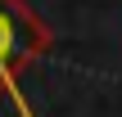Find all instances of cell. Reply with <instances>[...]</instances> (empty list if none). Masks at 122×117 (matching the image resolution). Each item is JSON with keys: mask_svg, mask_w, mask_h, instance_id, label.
<instances>
[{"mask_svg": "<svg viewBox=\"0 0 122 117\" xmlns=\"http://www.w3.org/2000/svg\"><path fill=\"white\" fill-rule=\"evenodd\" d=\"M50 45H54L50 27L23 0H0V95L18 86V72L32 68Z\"/></svg>", "mask_w": 122, "mask_h": 117, "instance_id": "cell-1", "label": "cell"}]
</instances>
